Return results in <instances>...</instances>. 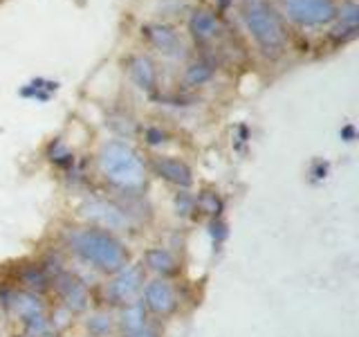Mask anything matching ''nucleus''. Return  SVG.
I'll return each mask as SVG.
<instances>
[{
  "instance_id": "nucleus-24",
  "label": "nucleus",
  "mask_w": 359,
  "mask_h": 337,
  "mask_svg": "<svg viewBox=\"0 0 359 337\" xmlns=\"http://www.w3.org/2000/svg\"><path fill=\"white\" fill-rule=\"evenodd\" d=\"M341 18L346 20V25L357 27V7H355L353 3H348V5L341 9Z\"/></svg>"
},
{
  "instance_id": "nucleus-14",
  "label": "nucleus",
  "mask_w": 359,
  "mask_h": 337,
  "mask_svg": "<svg viewBox=\"0 0 359 337\" xmlns=\"http://www.w3.org/2000/svg\"><path fill=\"white\" fill-rule=\"evenodd\" d=\"M146 322H149V312H146L142 301H130V303H126V306H121V315H119L121 333L140 329V326H144Z\"/></svg>"
},
{
  "instance_id": "nucleus-3",
  "label": "nucleus",
  "mask_w": 359,
  "mask_h": 337,
  "mask_svg": "<svg viewBox=\"0 0 359 337\" xmlns=\"http://www.w3.org/2000/svg\"><path fill=\"white\" fill-rule=\"evenodd\" d=\"M245 20L263 52L278 54L285 48V34L280 20L265 0H245Z\"/></svg>"
},
{
  "instance_id": "nucleus-11",
  "label": "nucleus",
  "mask_w": 359,
  "mask_h": 337,
  "mask_svg": "<svg viewBox=\"0 0 359 337\" xmlns=\"http://www.w3.org/2000/svg\"><path fill=\"white\" fill-rule=\"evenodd\" d=\"M144 265L151 272L160 275V279L175 277L180 272V263L175 254L171 250H166V247H149L144 252Z\"/></svg>"
},
{
  "instance_id": "nucleus-5",
  "label": "nucleus",
  "mask_w": 359,
  "mask_h": 337,
  "mask_svg": "<svg viewBox=\"0 0 359 337\" xmlns=\"http://www.w3.org/2000/svg\"><path fill=\"white\" fill-rule=\"evenodd\" d=\"M52 288L56 292V297H59L61 306L70 315H79L90 306L88 286L76 275L67 272V270H61L59 275L52 277Z\"/></svg>"
},
{
  "instance_id": "nucleus-8",
  "label": "nucleus",
  "mask_w": 359,
  "mask_h": 337,
  "mask_svg": "<svg viewBox=\"0 0 359 337\" xmlns=\"http://www.w3.org/2000/svg\"><path fill=\"white\" fill-rule=\"evenodd\" d=\"M144 308L146 312H153L155 317H171V315L180 308V297L177 290L168 284L166 279H153L144 288Z\"/></svg>"
},
{
  "instance_id": "nucleus-13",
  "label": "nucleus",
  "mask_w": 359,
  "mask_h": 337,
  "mask_svg": "<svg viewBox=\"0 0 359 337\" xmlns=\"http://www.w3.org/2000/svg\"><path fill=\"white\" fill-rule=\"evenodd\" d=\"M144 32H146V37H149V41L155 45V48L160 52H164V54H173V52H177L180 48H182L177 34L173 29L164 27V25H151V27H146Z\"/></svg>"
},
{
  "instance_id": "nucleus-2",
  "label": "nucleus",
  "mask_w": 359,
  "mask_h": 337,
  "mask_svg": "<svg viewBox=\"0 0 359 337\" xmlns=\"http://www.w3.org/2000/svg\"><path fill=\"white\" fill-rule=\"evenodd\" d=\"M99 168L112 187L128 196H137L146 187V166L137 151L126 142H106L99 151Z\"/></svg>"
},
{
  "instance_id": "nucleus-20",
  "label": "nucleus",
  "mask_w": 359,
  "mask_h": 337,
  "mask_svg": "<svg viewBox=\"0 0 359 337\" xmlns=\"http://www.w3.org/2000/svg\"><path fill=\"white\" fill-rule=\"evenodd\" d=\"M211 74H213V67H211V65H207V63H194V65H191L189 70H187V74H184V84H187L189 88L202 86L205 81H209Z\"/></svg>"
},
{
  "instance_id": "nucleus-26",
  "label": "nucleus",
  "mask_w": 359,
  "mask_h": 337,
  "mask_svg": "<svg viewBox=\"0 0 359 337\" xmlns=\"http://www.w3.org/2000/svg\"><path fill=\"white\" fill-rule=\"evenodd\" d=\"M341 138H344L346 142H353V140H355V128H353V126H344V128H341Z\"/></svg>"
},
{
  "instance_id": "nucleus-1",
  "label": "nucleus",
  "mask_w": 359,
  "mask_h": 337,
  "mask_svg": "<svg viewBox=\"0 0 359 337\" xmlns=\"http://www.w3.org/2000/svg\"><path fill=\"white\" fill-rule=\"evenodd\" d=\"M67 247L86 263L97 267L99 272L115 275L123 265L130 263V252L115 234L101 227H74L65 232Z\"/></svg>"
},
{
  "instance_id": "nucleus-21",
  "label": "nucleus",
  "mask_w": 359,
  "mask_h": 337,
  "mask_svg": "<svg viewBox=\"0 0 359 337\" xmlns=\"http://www.w3.org/2000/svg\"><path fill=\"white\" fill-rule=\"evenodd\" d=\"M175 209L180 216H189L191 211H196V200L191 194H187V191H182V194L175 196Z\"/></svg>"
},
{
  "instance_id": "nucleus-18",
  "label": "nucleus",
  "mask_w": 359,
  "mask_h": 337,
  "mask_svg": "<svg viewBox=\"0 0 359 337\" xmlns=\"http://www.w3.org/2000/svg\"><path fill=\"white\" fill-rule=\"evenodd\" d=\"M86 329L93 337H106L115 329V319H112L110 312H95V315H90V319L86 322Z\"/></svg>"
},
{
  "instance_id": "nucleus-6",
  "label": "nucleus",
  "mask_w": 359,
  "mask_h": 337,
  "mask_svg": "<svg viewBox=\"0 0 359 337\" xmlns=\"http://www.w3.org/2000/svg\"><path fill=\"white\" fill-rule=\"evenodd\" d=\"M283 9L299 25H325L337 16L332 0H283Z\"/></svg>"
},
{
  "instance_id": "nucleus-10",
  "label": "nucleus",
  "mask_w": 359,
  "mask_h": 337,
  "mask_svg": "<svg viewBox=\"0 0 359 337\" xmlns=\"http://www.w3.org/2000/svg\"><path fill=\"white\" fill-rule=\"evenodd\" d=\"M153 168L155 173L164 178L166 183H171L180 189H189L194 185V173L191 168L182 162V160H175V157H153Z\"/></svg>"
},
{
  "instance_id": "nucleus-15",
  "label": "nucleus",
  "mask_w": 359,
  "mask_h": 337,
  "mask_svg": "<svg viewBox=\"0 0 359 337\" xmlns=\"http://www.w3.org/2000/svg\"><path fill=\"white\" fill-rule=\"evenodd\" d=\"M130 77H133V81L144 90L155 88L157 77H155V67L149 56H135L130 61Z\"/></svg>"
},
{
  "instance_id": "nucleus-17",
  "label": "nucleus",
  "mask_w": 359,
  "mask_h": 337,
  "mask_svg": "<svg viewBox=\"0 0 359 337\" xmlns=\"http://www.w3.org/2000/svg\"><path fill=\"white\" fill-rule=\"evenodd\" d=\"M189 29L198 41H207L218 32V22L211 14H207V11H196L189 20Z\"/></svg>"
},
{
  "instance_id": "nucleus-9",
  "label": "nucleus",
  "mask_w": 359,
  "mask_h": 337,
  "mask_svg": "<svg viewBox=\"0 0 359 337\" xmlns=\"http://www.w3.org/2000/svg\"><path fill=\"white\" fill-rule=\"evenodd\" d=\"M5 303L22 324H27L32 319L41 317V315H45V306H43L41 297L36 295V292H29V290L9 292V295L5 297Z\"/></svg>"
},
{
  "instance_id": "nucleus-25",
  "label": "nucleus",
  "mask_w": 359,
  "mask_h": 337,
  "mask_svg": "<svg viewBox=\"0 0 359 337\" xmlns=\"http://www.w3.org/2000/svg\"><path fill=\"white\" fill-rule=\"evenodd\" d=\"M146 142H149V144H162V142H166V133L160 131V128H149V131H146Z\"/></svg>"
},
{
  "instance_id": "nucleus-16",
  "label": "nucleus",
  "mask_w": 359,
  "mask_h": 337,
  "mask_svg": "<svg viewBox=\"0 0 359 337\" xmlns=\"http://www.w3.org/2000/svg\"><path fill=\"white\" fill-rule=\"evenodd\" d=\"M194 200H196V211L205 213V216H209V218H220V213L224 209V202H222L218 191L205 189V191H200Z\"/></svg>"
},
{
  "instance_id": "nucleus-4",
  "label": "nucleus",
  "mask_w": 359,
  "mask_h": 337,
  "mask_svg": "<svg viewBox=\"0 0 359 337\" xmlns=\"http://www.w3.org/2000/svg\"><path fill=\"white\" fill-rule=\"evenodd\" d=\"M144 288V267L128 263L123 265L119 272L112 275V279L106 286V299L112 306H126V303L135 301Z\"/></svg>"
},
{
  "instance_id": "nucleus-7",
  "label": "nucleus",
  "mask_w": 359,
  "mask_h": 337,
  "mask_svg": "<svg viewBox=\"0 0 359 337\" xmlns=\"http://www.w3.org/2000/svg\"><path fill=\"white\" fill-rule=\"evenodd\" d=\"M81 213L88 220L95 223V227H101L106 232H123L126 227H130V218L126 216V211L112 200H90L83 205Z\"/></svg>"
},
{
  "instance_id": "nucleus-19",
  "label": "nucleus",
  "mask_w": 359,
  "mask_h": 337,
  "mask_svg": "<svg viewBox=\"0 0 359 337\" xmlns=\"http://www.w3.org/2000/svg\"><path fill=\"white\" fill-rule=\"evenodd\" d=\"M56 88H59V84L54 81H43V79H39V81H32L29 86H25L20 90L22 97H32V99H39V101H48L52 93H56Z\"/></svg>"
},
{
  "instance_id": "nucleus-12",
  "label": "nucleus",
  "mask_w": 359,
  "mask_h": 337,
  "mask_svg": "<svg viewBox=\"0 0 359 337\" xmlns=\"http://www.w3.org/2000/svg\"><path fill=\"white\" fill-rule=\"evenodd\" d=\"M18 279H20V284L25 286V290H29V292H43L52 286V275L48 272V267L43 263L22 265L18 272Z\"/></svg>"
},
{
  "instance_id": "nucleus-22",
  "label": "nucleus",
  "mask_w": 359,
  "mask_h": 337,
  "mask_svg": "<svg viewBox=\"0 0 359 337\" xmlns=\"http://www.w3.org/2000/svg\"><path fill=\"white\" fill-rule=\"evenodd\" d=\"M50 160L56 162V164H72L74 157H72L70 151L63 149L61 142H54V144L50 146Z\"/></svg>"
},
{
  "instance_id": "nucleus-23",
  "label": "nucleus",
  "mask_w": 359,
  "mask_h": 337,
  "mask_svg": "<svg viewBox=\"0 0 359 337\" xmlns=\"http://www.w3.org/2000/svg\"><path fill=\"white\" fill-rule=\"evenodd\" d=\"M121 337H162V333H160V329H157V326L146 322L144 326H140V329L121 333Z\"/></svg>"
}]
</instances>
